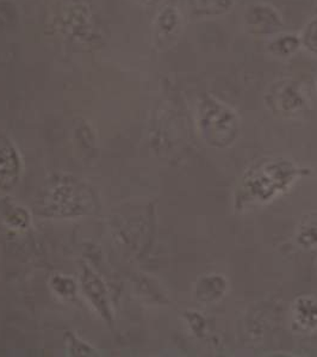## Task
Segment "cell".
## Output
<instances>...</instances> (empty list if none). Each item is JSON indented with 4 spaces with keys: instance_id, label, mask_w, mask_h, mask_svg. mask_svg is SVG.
I'll use <instances>...</instances> for the list:
<instances>
[{
    "instance_id": "6da1fadb",
    "label": "cell",
    "mask_w": 317,
    "mask_h": 357,
    "mask_svg": "<svg viewBox=\"0 0 317 357\" xmlns=\"http://www.w3.org/2000/svg\"><path fill=\"white\" fill-rule=\"evenodd\" d=\"M197 123L202 137L211 146L231 145L241 127V121L234 109L215 96L201 97L197 108Z\"/></svg>"
},
{
    "instance_id": "7a4b0ae2",
    "label": "cell",
    "mask_w": 317,
    "mask_h": 357,
    "mask_svg": "<svg viewBox=\"0 0 317 357\" xmlns=\"http://www.w3.org/2000/svg\"><path fill=\"white\" fill-rule=\"evenodd\" d=\"M268 108L278 116L297 117L309 108V98L301 82L283 78L272 83L265 95Z\"/></svg>"
},
{
    "instance_id": "3957f363",
    "label": "cell",
    "mask_w": 317,
    "mask_h": 357,
    "mask_svg": "<svg viewBox=\"0 0 317 357\" xmlns=\"http://www.w3.org/2000/svg\"><path fill=\"white\" fill-rule=\"evenodd\" d=\"M243 30L256 38H268L283 31L284 18L273 5L258 1L248 5L242 17Z\"/></svg>"
},
{
    "instance_id": "277c9868",
    "label": "cell",
    "mask_w": 317,
    "mask_h": 357,
    "mask_svg": "<svg viewBox=\"0 0 317 357\" xmlns=\"http://www.w3.org/2000/svg\"><path fill=\"white\" fill-rule=\"evenodd\" d=\"M183 16L176 6L167 5L157 13L154 22V38L161 42V46L172 43L183 31Z\"/></svg>"
},
{
    "instance_id": "5b68a950",
    "label": "cell",
    "mask_w": 317,
    "mask_h": 357,
    "mask_svg": "<svg viewBox=\"0 0 317 357\" xmlns=\"http://www.w3.org/2000/svg\"><path fill=\"white\" fill-rule=\"evenodd\" d=\"M266 52L272 58L288 60L302 50L301 36L297 33L280 31L266 40Z\"/></svg>"
},
{
    "instance_id": "8992f818",
    "label": "cell",
    "mask_w": 317,
    "mask_h": 357,
    "mask_svg": "<svg viewBox=\"0 0 317 357\" xmlns=\"http://www.w3.org/2000/svg\"><path fill=\"white\" fill-rule=\"evenodd\" d=\"M295 324L302 330L311 331L317 328V299L313 296H301L293 307Z\"/></svg>"
},
{
    "instance_id": "52a82bcc",
    "label": "cell",
    "mask_w": 317,
    "mask_h": 357,
    "mask_svg": "<svg viewBox=\"0 0 317 357\" xmlns=\"http://www.w3.org/2000/svg\"><path fill=\"white\" fill-rule=\"evenodd\" d=\"M226 283L223 276L210 275L201 280L198 284V298L204 301H212L219 299L226 291Z\"/></svg>"
},
{
    "instance_id": "ba28073f",
    "label": "cell",
    "mask_w": 317,
    "mask_h": 357,
    "mask_svg": "<svg viewBox=\"0 0 317 357\" xmlns=\"http://www.w3.org/2000/svg\"><path fill=\"white\" fill-rule=\"evenodd\" d=\"M194 10L203 18H214L229 13L234 0H194Z\"/></svg>"
},
{
    "instance_id": "9c48e42d",
    "label": "cell",
    "mask_w": 317,
    "mask_h": 357,
    "mask_svg": "<svg viewBox=\"0 0 317 357\" xmlns=\"http://www.w3.org/2000/svg\"><path fill=\"white\" fill-rule=\"evenodd\" d=\"M302 50L311 58L317 59V15L305 23L300 33Z\"/></svg>"
},
{
    "instance_id": "30bf717a",
    "label": "cell",
    "mask_w": 317,
    "mask_h": 357,
    "mask_svg": "<svg viewBox=\"0 0 317 357\" xmlns=\"http://www.w3.org/2000/svg\"><path fill=\"white\" fill-rule=\"evenodd\" d=\"M297 241L304 248L317 245V214L310 215L308 220L302 222Z\"/></svg>"
},
{
    "instance_id": "8fae6325",
    "label": "cell",
    "mask_w": 317,
    "mask_h": 357,
    "mask_svg": "<svg viewBox=\"0 0 317 357\" xmlns=\"http://www.w3.org/2000/svg\"><path fill=\"white\" fill-rule=\"evenodd\" d=\"M140 1V4L144 5V6H154V5H157L160 0H139Z\"/></svg>"
},
{
    "instance_id": "7c38bea8",
    "label": "cell",
    "mask_w": 317,
    "mask_h": 357,
    "mask_svg": "<svg viewBox=\"0 0 317 357\" xmlns=\"http://www.w3.org/2000/svg\"><path fill=\"white\" fill-rule=\"evenodd\" d=\"M316 84H317V79H316Z\"/></svg>"
}]
</instances>
